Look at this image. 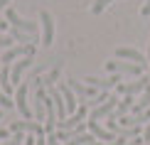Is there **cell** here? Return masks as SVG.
Instances as JSON below:
<instances>
[{"label":"cell","mask_w":150,"mask_h":145,"mask_svg":"<svg viewBox=\"0 0 150 145\" xmlns=\"http://www.w3.org/2000/svg\"><path fill=\"white\" fill-rule=\"evenodd\" d=\"M106 69H108L111 74H126V76H143V71H145V66L140 64H133V62H106Z\"/></svg>","instance_id":"6da1fadb"},{"label":"cell","mask_w":150,"mask_h":145,"mask_svg":"<svg viewBox=\"0 0 150 145\" xmlns=\"http://www.w3.org/2000/svg\"><path fill=\"white\" fill-rule=\"evenodd\" d=\"M10 133H30V135H45V125L40 121H12Z\"/></svg>","instance_id":"7a4b0ae2"},{"label":"cell","mask_w":150,"mask_h":145,"mask_svg":"<svg viewBox=\"0 0 150 145\" xmlns=\"http://www.w3.org/2000/svg\"><path fill=\"white\" fill-rule=\"evenodd\" d=\"M148 84H150V74H143L138 81H130V84H118L116 89H118V93H123V96H135V93H143V91H145Z\"/></svg>","instance_id":"3957f363"},{"label":"cell","mask_w":150,"mask_h":145,"mask_svg":"<svg viewBox=\"0 0 150 145\" xmlns=\"http://www.w3.org/2000/svg\"><path fill=\"white\" fill-rule=\"evenodd\" d=\"M5 17H8V22L12 25V27L22 30V32H30V35H37V22H30V20H22L20 15H17L12 8H8V12H5Z\"/></svg>","instance_id":"277c9868"},{"label":"cell","mask_w":150,"mask_h":145,"mask_svg":"<svg viewBox=\"0 0 150 145\" xmlns=\"http://www.w3.org/2000/svg\"><path fill=\"white\" fill-rule=\"evenodd\" d=\"M40 22H42V45L49 47L52 40H54V20H52V15H49L47 10H42L40 12Z\"/></svg>","instance_id":"5b68a950"},{"label":"cell","mask_w":150,"mask_h":145,"mask_svg":"<svg viewBox=\"0 0 150 145\" xmlns=\"http://www.w3.org/2000/svg\"><path fill=\"white\" fill-rule=\"evenodd\" d=\"M15 106H17V111L22 113V118H25V121H30V118L35 116V113L30 111V106H27V84H20V86H17V93H15Z\"/></svg>","instance_id":"8992f818"},{"label":"cell","mask_w":150,"mask_h":145,"mask_svg":"<svg viewBox=\"0 0 150 145\" xmlns=\"http://www.w3.org/2000/svg\"><path fill=\"white\" fill-rule=\"evenodd\" d=\"M116 106H118V98L116 96H111L106 103H101V106H96L91 113H89V121H101V118H108L111 113L116 111Z\"/></svg>","instance_id":"52a82bcc"},{"label":"cell","mask_w":150,"mask_h":145,"mask_svg":"<svg viewBox=\"0 0 150 145\" xmlns=\"http://www.w3.org/2000/svg\"><path fill=\"white\" fill-rule=\"evenodd\" d=\"M27 54H35V45H22V47H10L8 52L0 57V64H10L12 59H22Z\"/></svg>","instance_id":"ba28073f"},{"label":"cell","mask_w":150,"mask_h":145,"mask_svg":"<svg viewBox=\"0 0 150 145\" xmlns=\"http://www.w3.org/2000/svg\"><path fill=\"white\" fill-rule=\"evenodd\" d=\"M89 86H93V89H101V91H108V89H113V86L121 84V74H111L108 79H96V76H86L84 79Z\"/></svg>","instance_id":"9c48e42d"},{"label":"cell","mask_w":150,"mask_h":145,"mask_svg":"<svg viewBox=\"0 0 150 145\" xmlns=\"http://www.w3.org/2000/svg\"><path fill=\"white\" fill-rule=\"evenodd\" d=\"M116 57H118V59H128V62L140 64V66L150 64V62H145V57H143L138 49H133V47H118V49H116Z\"/></svg>","instance_id":"30bf717a"},{"label":"cell","mask_w":150,"mask_h":145,"mask_svg":"<svg viewBox=\"0 0 150 145\" xmlns=\"http://www.w3.org/2000/svg\"><path fill=\"white\" fill-rule=\"evenodd\" d=\"M32 57H35V54H27V57H22V59H17V64L10 69V81H12V86H17V81H20V76H22L25 69L32 66V62H35Z\"/></svg>","instance_id":"8fae6325"},{"label":"cell","mask_w":150,"mask_h":145,"mask_svg":"<svg viewBox=\"0 0 150 145\" xmlns=\"http://www.w3.org/2000/svg\"><path fill=\"white\" fill-rule=\"evenodd\" d=\"M67 84H69V89L81 98H96L98 96V89H93L89 84H81V81H67Z\"/></svg>","instance_id":"7c38bea8"},{"label":"cell","mask_w":150,"mask_h":145,"mask_svg":"<svg viewBox=\"0 0 150 145\" xmlns=\"http://www.w3.org/2000/svg\"><path fill=\"white\" fill-rule=\"evenodd\" d=\"M86 128L91 130V135H96L98 140H103V143H113L116 140V133H111V130H106L98 125V121H86Z\"/></svg>","instance_id":"4fadbf2b"},{"label":"cell","mask_w":150,"mask_h":145,"mask_svg":"<svg viewBox=\"0 0 150 145\" xmlns=\"http://www.w3.org/2000/svg\"><path fill=\"white\" fill-rule=\"evenodd\" d=\"M59 91H62V96H64V103H67V113H76L79 103H76V96H74V91L69 89V84H62V86H59Z\"/></svg>","instance_id":"5bb4252c"},{"label":"cell","mask_w":150,"mask_h":145,"mask_svg":"<svg viewBox=\"0 0 150 145\" xmlns=\"http://www.w3.org/2000/svg\"><path fill=\"white\" fill-rule=\"evenodd\" d=\"M49 96L54 98V106H57V121H64L67 118V103H64L62 91L59 89H49Z\"/></svg>","instance_id":"9a60e30c"},{"label":"cell","mask_w":150,"mask_h":145,"mask_svg":"<svg viewBox=\"0 0 150 145\" xmlns=\"http://www.w3.org/2000/svg\"><path fill=\"white\" fill-rule=\"evenodd\" d=\"M148 108H150V84H148V89L140 93V101L133 103V116H140V113L148 111Z\"/></svg>","instance_id":"2e32d148"},{"label":"cell","mask_w":150,"mask_h":145,"mask_svg":"<svg viewBox=\"0 0 150 145\" xmlns=\"http://www.w3.org/2000/svg\"><path fill=\"white\" fill-rule=\"evenodd\" d=\"M12 40H17V42H22V45H35V35H30V32H22V30H17V27H12V32H10Z\"/></svg>","instance_id":"e0dca14e"},{"label":"cell","mask_w":150,"mask_h":145,"mask_svg":"<svg viewBox=\"0 0 150 145\" xmlns=\"http://www.w3.org/2000/svg\"><path fill=\"white\" fill-rule=\"evenodd\" d=\"M133 103H135V101H133V96H123V101H118V106H116V116L118 118H121V116H126V111L128 108H133Z\"/></svg>","instance_id":"ac0fdd59"},{"label":"cell","mask_w":150,"mask_h":145,"mask_svg":"<svg viewBox=\"0 0 150 145\" xmlns=\"http://www.w3.org/2000/svg\"><path fill=\"white\" fill-rule=\"evenodd\" d=\"M96 140H98L96 135H91V133H81V135H76V138H74V140H69L67 145H93Z\"/></svg>","instance_id":"d6986e66"},{"label":"cell","mask_w":150,"mask_h":145,"mask_svg":"<svg viewBox=\"0 0 150 145\" xmlns=\"http://www.w3.org/2000/svg\"><path fill=\"white\" fill-rule=\"evenodd\" d=\"M113 3V0H93V5H91V12L93 15H101V12L108 8V5Z\"/></svg>","instance_id":"ffe728a7"},{"label":"cell","mask_w":150,"mask_h":145,"mask_svg":"<svg viewBox=\"0 0 150 145\" xmlns=\"http://www.w3.org/2000/svg\"><path fill=\"white\" fill-rule=\"evenodd\" d=\"M0 108H5V111L15 108V101H12V98H8V93H5L3 89H0Z\"/></svg>","instance_id":"44dd1931"},{"label":"cell","mask_w":150,"mask_h":145,"mask_svg":"<svg viewBox=\"0 0 150 145\" xmlns=\"http://www.w3.org/2000/svg\"><path fill=\"white\" fill-rule=\"evenodd\" d=\"M25 138H27L25 133H15L12 138H8V140H5V143H0V145H22V143H25Z\"/></svg>","instance_id":"7402d4cb"},{"label":"cell","mask_w":150,"mask_h":145,"mask_svg":"<svg viewBox=\"0 0 150 145\" xmlns=\"http://www.w3.org/2000/svg\"><path fill=\"white\" fill-rule=\"evenodd\" d=\"M12 42H15V40H12L10 35H0V47H10Z\"/></svg>","instance_id":"603a6c76"},{"label":"cell","mask_w":150,"mask_h":145,"mask_svg":"<svg viewBox=\"0 0 150 145\" xmlns=\"http://www.w3.org/2000/svg\"><path fill=\"white\" fill-rule=\"evenodd\" d=\"M140 15L143 17H150V0H145V5L140 8Z\"/></svg>","instance_id":"cb8c5ba5"},{"label":"cell","mask_w":150,"mask_h":145,"mask_svg":"<svg viewBox=\"0 0 150 145\" xmlns=\"http://www.w3.org/2000/svg\"><path fill=\"white\" fill-rule=\"evenodd\" d=\"M126 145H145V140H143V135H138V138H130Z\"/></svg>","instance_id":"d4e9b609"},{"label":"cell","mask_w":150,"mask_h":145,"mask_svg":"<svg viewBox=\"0 0 150 145\" xmlns=\"http://www.w3.org/2000/svg\"><path fill=\"white\" fill-rule=\"evenodd\" d=\"M143 140H145V143H150V123L145 125V128H143Z\"/></svg>","instance_id":"484cf974"},{"label":"cell","mask_w":150,"mask_h":145,"mask_svg":"<svg viewBox=\"0 0 150 145\" xmlns=\"http://www.w3.org/2000/svg\"><path fill=\"white\" fill-rule=\"evenodd\" d=\"M47 145H59V140H57V135H54V133L47 135Z\"/></svg>","instance_id":"4316f807"},{"label":"cell","mask_w":150,"mask_h":145,"mask_svg":"<svg viewBox=\"0 0 150 145\" xmlns=\"http://www.w3.org/2000/svg\"><path fill=\"white\" fill-rule=\"evenodd\" d=\"M37 143V135H27V138H25V143L22 145H35Z\"/></svg>","instance_id":"83f0119b"},{"label":"cell","mask_w":150,"mask_h":145,"mask_svg":"<svg viewBox=\"0 0 150 145\" xmlns=\"http://www.w3.org/2000/svg\"><path fill=\"white\" fill-rule=\"evenodd\" d=\"M35 145H47V135H37V143Z\"/></svg>","instance_id":"f1b7e54d"},{"label":"cell","mask_w":150,"mask_h":145,"mask_svg":"<svg viewBox=\"0 0 150 145\" xmlns=\"http://www.w3.org/2000/svg\"><path fill=\"white\" fill-rule=\"evenodd\" d=\"M8 138H10V130H3V128H0V140H8Z\"/></svg>","instance_id":"f546056e"},{"label":"cell","mask_w":150,"mask_h":145,"mask_svg":"<svg viewBox=\"0 0 150 145\" xmlns=\"http://www.w3.org/2000/svg\"><path fill=\"white\" fill-rule=\"evenodd\" d=\"M8 3H10V0H0V10H3V8H5Z\"/></svg>","instance_id":"4dcf8cb0"},{"label":"cell","mask_w":150,"mask_h":145,"mask_svg":"<svg viewBox=\"0 0 150 145\" xmlns=\"http://www.w3.org/2000/svg\"><path fill=\"white\" fill-rule=\"evenodd\" d=\"M148 59H150V47H148Z\"/></svg>","instance_id":"1f68e13d"},{"label":"cell","mask_w":150,"mask_h":145,"mask_svg":"<svg viewBox=\"0 0 150 145\" xmlns=\"http://www.w3.org/2000/svg\"><path fill=\"white\" fill-rule=\"evenodd\" d=\"M0 69H3V64H0Z\"/></svg>","instance_id":"d6a6232c"},{"label":"cell","mask_w":150,"mask_h":145,"mask_svg":"<svg viewBox=\"0 0 150 145\" xmlns=\"http://www.w3.org/2000/svg\"><path fill=\"white\" fill-rule=\"evenodd\" d=\"M0 116H3V113H0Z\"/></svg>","instance_id":"836d02e7"}]
</instances>
